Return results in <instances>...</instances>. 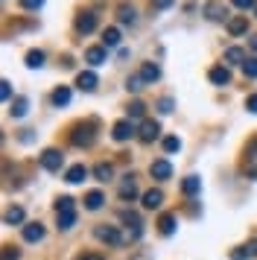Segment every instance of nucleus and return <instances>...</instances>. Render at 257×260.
<instances>
[{"instance_id": "f257e3e1", "label": "nucleus", "mask_w": 257, "mask_h": 260, "mask_svg": "<svg viewBox=\"0 0 257 260\" xmlns=\"http://www.w3.org/2000/svg\"><path fill=\"white\" fill-rule=\"evenodd\" d=\"M56 219H58V228L61 231H70L76 225V205H73L70 196H61L56 202Z\"/></svg>"}, {"instance_id": "f03ea898", "label": "nucleus", "mask_w": 257, "mask_h": 260, "mask_svg": "<svg viewBox=\"0 0 257 260\" xmlns=\"http://www.w3.org/2000/svg\"><path fill=\"white\" fill-rule=\"evenodd\" d=\"M97 123L93 120H85V123H76L73 126V132H70V143L73 146H91L93 138H97Z\"/></svg>"}, {"instance_id": "7ed1b4c3", "label": "nucleus", "mask_w": 257, "mask_h": 260, "mask_svg": "<svg viewBox=\"0 0 257 260\" xmlns=\"http://www.w3.org/2000/svg\"><path fill=\"white\" fill-rule=\"evenodd\" d=\"M97 240H103L108 246H123V243H126V237L120 234L114 225H100V228H97Z\"/></svg>"}, {"instance_id": "20e7f679", "label": "nucleus", "mask_w": 257, "mask_h": 260, "mask_svg": "<svg viewBox=\"0 0 257 260\" xmlns=\"http://www.w3.org/2000/svg\"><path fill=\"white\" fill-rule=\"evenodd\" d=\"M243 170H245L251 178H257V138H251V141H248V146H245Z\"/></svg>"}, {"instance_id": "39448f33", "label": "nucleus", "mask_w": 257, "mask_h": 260, "mask_svg": "<svg viewBox=\"0 0 257 260\" xmlns=\"http://www.w3.org/2000/svg\"><path fill=\"white\" fill-rule=\"evenodd\" d=\"M205 18L208 21H225L228 24V6L219 3V0H208L205 3Z\"/></svg>"}, {"instance_id": "423d86ee", "label": "nucleus", "mask_w": 257, "mask_h": 260, "mask_svg": "<svg viewBox=\"0 0 257 260\" xmlns=\"http://www.w3.org/2000/svg\"><path fill=\"white\" fill-rule=\"evenodd\" d=\"M61 164H65V158H61V152H58V149H47V152L41 155V167H44L47 173H58V170H61Z\"/></svg>"}, {"instance_id": "0eeeda50", "label": "nucleus", "mask_w": 257, "mask_h": 260, "mask_svg": "<svg viewBox=\"0 0 257 260\" xmlns=\"http://www.w3.org/2000/svg\"><path fill=\"white\" fill-rule=\"evenodd\" d=\"M111 135H114V141H120V143L128 141V138H135V123H132V120H117Z\"/></svg>"}, {"instance_id": "6e6552de", "label": "nucleus", "mask_w": 257, "mask_h": 260, "mask_svg": "<svg viewBox=\"0 0 257 260\" xmlns=\"http://www.w3.org/2000/svg\"><path fill=\"white\" fill-rule=\"evenodd\" d=\"M149 173H152V178H158V181H167V178L173 176V164H170L167 158H158V161H152Z\"/></svg>"}, {"instance_id": "1a4fd4ad", "label": "nucleus", "mask_w": 257, "mask_h": 260, "mask_svg": "<svg viewBox=\"0 0 257 260\" xmlns=\"http://www.w3.org/2000/svg\"><path fill=\"white\" fill-rule=\"evenodd\" d=\"M120 219L132 228L128 231V240H140V234H143V225H140V219H138V213H132V211H123L120 213Z\"/></svg>"}, {"instance_id": "9d476101", "label": "nucleus", "mask_w": 257, "mask_h": 260, "mask_svg": "<svg viewBox=\"0 0 257 260\" xmlns=\"http://www.w3.org/2000/svg\"><path fill=\"white\" fill-rule=\"evenodd\" d=\"M76 32H82V36H88V32H93L97 29V15L93 12H82L79 18H76Z\"/></svg>"}, {"instance_id": "9b49d317", "label": "nucleus", "mask_w": 257, "mask_h": 260, "mask_svg": "<svg viewBox=\"0 0 257 260\" xmlns=\"http://www.w3.org/2000/svg\"><path fill=\"white\" fill-rule=\"evenodd\" d=\"M158 123H155V120H143V123H140V132H138V138L143 143H152L155 141V138H158Z\"/></svg>"}, {"instance_id": "f8f14e48", "label": "nucleus", "mask_w": 257, "mask_h": 260, "mask_svg": "<svg viewBox=\"0 0 257 260\" xmlns=\"http://www.w3.org/2000/svg\"><path fill=\"white\" fill-rule=\"evenodd\" d=\"M85 61H88L91 68H100V64L108 61V53H105V47H88L85 50Z\"/></svg>"}, {"instance_id": "ddd939ff", "label": "nucleus", "mask_w": 257, "mask_h": 260, "mask_svg": "<svg viewBox=\"0 0 257 260\" xmlns=\"http://www.w3.org/2000/svg\"><path fill=\"white\" fill-rule=\"evenodd\" d=\"M23 240H26V243H41V240H44V225L26 222L23 225Z\"/></svg>"}, {"instance_id": "4468645a", "label": "nucleus", "mask_w": 257, "mask_h": 260, "mask_svg": "<svg viewBox=\"0 0 257 260\" xmlns=\"http://www.w3.org/2000/svg\"><path fill=\"white\" fill-rule=\"evenodd\" d=\"M97 85H100V79H97L93 71H82L79 76H76V88H79V91H93Z\"/></svg>"}, {"instance_id": "2eb2a0df", "label": "nucleus", "mask_w": 257, "mask_h": 260, "mask_svg": "<svg viewBox=\"0 0 257 260\" xmlns=\"http://www.w3.org/2000/svg\"><path fill=\"white\" fill-rule=\"evenodd\" d=\"M228 32L231 36H245L248 32V21H245V15H237V18H228Z\"/></svg>"}, {"instance_id": "dca6fc26", "label": "nucleus", "mask_w": 257, "mask_h": 260, "mask_svg": "<svg viewBox=\"0 0 257 260\" xmlns=\"http://www.w3.org/2000/svg\"><path fill=\"white\" fill-rule=\"evenodd\" d=\"M208 79L213 85H228V82H231V73H228V68L216 64V68H210V71H208Z\"/></svg>"}, {"instance_id": "f3484780", "label": "nucleus", "mask_w": 257, "mask_h": 260, "mask_svg": "<svg viewBox=\"0 0 257 260\" xmlns=\"http://www.w3.org/2000/svg\"><path fill=\"white\" fill-rule=\"evenodd\" d=\"M251 257H257V240H251L248 246L234 248L231 251V260H251Z\"/></svg>"}, {"instance_id": "a211bd4d", "label": "nucleus", "mask_w": 257, "mask_h": 260, "mask_svg": "<svg viewBox=\"0 0 257 260\" xmlns=\"http://www.w3.org/2000/svg\"><path fill=\"white\" fill-rule=\"evenodd\" d=\"M85 178H88V170H85L82 164H73L68 173H65V181H68V184H79V181H85Z\"/></svg>"}, {"instance_id": "6ab92c4d", "label": "nucleus", "mask_w": 257, "mask_h": 260, "mask_svg": "<svg viewBox=\"0 0 257 260\" xmlns=\"http://www.w3.org/2000/svg\"><path fill=\"white\" fill-rule=\"evenodd\" d=\"M161 202H164V193H161V190H146V193H143V208H146V211L161 208Z\"/></svg>"}, {"instance_id": "aec40b11", "label": "nucleus", "mask_w": 257, "mask_h": 260, "mask_svg": "<svg viewBox=\"0 0 257 260\" xmlns=\"http://www.w3.org/2000/svg\"><path fill=\"white\" fill-rule=\"evenodd\" d=\"M175 225H178L175 222V213H164L161 219H158V231H161L164 237H170L175 231Z\"/></svg>"}, {"instance_id": "412c9836", "label": "nucleus", "mask_w": 257, "mask_h": 260, "mask_svg": "<svg viewBox=\"0 0 257 260\" xmlns=\"http://www.w3.org/2000/svg\"><path fill=\"white\" fill-rule=\"evenodd\" d=\"M199 190H202V181H199V176H187L184 181H181V193H184V196H196Z\"/></svg>"}, {"instance_id": "4be33fe9", "label": "nucleus", "mask_w": 257, "mask_h": 260, "mask_svg": "<svg viewBox=\"0 0 257 260\" xmlns=\"http://www.w3.org/2000/svg\"><path fill=\"white\" fill-rule=\"evenodd\" d=\"M103 202H105L103 193H100V190H91V193L85 196V208H88V211H100V208H103Z\"/></svg>"}, {"instance_id": "5701e85b", "label": "nucleus", "mask_w": 257, "mask_h": 260, "mask_svg": "<svg viewBox=\"0 0 257 260\" xmlns=\"http://www.w3.org/2000/svg\"><path fill=\"white\" fill-rule=\"evenodd\" d=\"M117 18H120V24H135V21H138V12H135V6H126V3H123V6L117 9Z\"/></svg>"}, {"instance_id": "b1692460", "label": "nucleus", "mask_w": 257, "mask_h": 260, "mask_svg": "<svg viewBox=\"0 0 257 260\" xmlns=\"http://www.w3.org/2000/svg\"><path fill=\"white\" fill-rule=\"evenodd\" d=\"M140 76H143V82H155V79L161 76V68H158V64H152V61H146V64L140 68Z\"/></svg>"}, {"instance_id": "393cba45", "label": "nucleus", "mask_w": 257, "mask_h": 260, "mask_svg": "<svg viewBox=\"0 0 257 260\" xmlns=\"http://www.w3.org/2000/svg\"><path fill=\"white\" fill-rule=\"evenodd\" d=\"M12 117H26V111H29V100L26 96H18L15 103H12Z\"/></svg>"}, {"instance_id": "a878e982", "label": "nucleus", "mask_w": 257, "mask_h": 260, "mask_svg": "<svg viewBox=\"0 0 257 260\" xmlns=\"http://www.w3.org/2000/svg\"><path fill=\"white\" fill-rule=\"evenodd\" d=\"M138 196V184H135V178H126L123 184H120V199H135Z\"/></svg>"}, {"instance_id": "bb28decb", "label": "nucleus", "mask_w": 257, "mask_h": 260, "mask_svg": "<svg viewBox=\"0 0 257 260\" xmlns=\"http://www.w3.org/2000/svg\"><path fill=\"white\" fill-rule=\"evenodd\" d=\"M225 61H228V64H243L245 61V50L243 47H228L225 50Z\"/></svg>"}, {"instance_id": "cd10ccee", "label": "nucleus", "mask_w": 257, "mask_h": 260, "mask_svg": "<svg viewBox=\"0 0 257 260\" xmlns=\"http://www.w3.org/2000/svg\"><path fill=\"white\" fill-rule=\"evenodd\" d=\"M120 44V29H114V26H108L103 32V47H117Z\"/></svg>"}, {"instance_id": "c85d7f7f", "label": "nucleus", "mask_w": 257, "mask_h": 260, "mask_svg": "<svg viewBox=\"0 0 257 260\" xmlns=\"http://www.w3.org/2000/svg\"><path fill=\"white\" fill-rule=\"evenodd\" d=\"M93 176H97V181H108V178L114 176V167L111 164H97L93 167Z\"/></svg>"}, {"instance_id": "c756f323", "label": "nucleus", "mask_w": 257, "mask_h": 260, "mask_svg": "<svg viewBox=\"0 0 257 260\" xmlns=\"http://www.w3.org/2000/svg\"><path fill=\"white\" fill-rule=\"evenodd\" d=\"M50 100H53V106H68L70 103V88H56Z\"/></svg>"}, {"instance_id": "7c9ffc66", "label": "nucleus", "mask_w": 257, "mask_h": 260, "mask_svg": "<svg viewBox=\"0 0 257 260\" xmlns=\"http://www.w3.org/2000/svg\"><path fill=\"white\" fill-rule=\"evenodd\" d=\"M41 64H44V53H41V50H29V53H26V68H41Z\"/></svg>"}, {"instance_id": "2f4dec72", "label": "nucleus", "mask_w": 257, "mask_h": 260, "mask_svg": "<svg viewBox=\"0 0 257 260\" xmlns=\"http://www.w3.org/2000/svg\"><path fill=\"white\" fill-rule=\"evenodd\" d=\"M3 219H6V225H21L23 222V208H9Z\"/></svg>"}, {"instance_id": "473e14b6", "label": "nucleus", "mask_w": 257, "mask_h": 260, "mask_svg": "<svg viewBox=\"0 0 257 260\" xmlns=\"http://www.w3.org/2000/svg\"><path fill=\"white\" fill-rule=\"evenodd\" d=\"M143 85H146V82H143V76H140V73H135V76H128L126 88H128V91H132V94H138V91H140V88H143Z\"/></svg>"}, {"instance_id": "72a5a7b5", "label": "nucleus", "mask_w": 257, "mask_h": 260, "mask_svg": "<svg viewBox=\"0 0 257 260\" xmlns=\"http://www.w3.org/2000/svg\"><path fill=\"white\" fill-rule=\"evenodd\" d=\"M243 73L248 79H257V59H245L243 61Z\"/></svg>"}, {"instance_id": "f704fd0d", "label": "nucleus", "mask_w": 257, "mask_h": 260, "mask_svg": "<svg viewBox=\"0 0 257 260\" xmlns=\"http://www.w3.org/2000/svg\"><path fill=\"white\" fill-rule=\"evenodd\" d=\"M143 103H140V100H135V103H132V106H128V117L132 120H138V117H143Z\"/></svg>"}, {"instance_id": "c9c22d12", "label": "nucleus", "mask_w": 257, "mask_h": 260, "mask_svg": "<svg viewBox=\"0 0 257 260\" xmlns=\"http://www.w3.org/2000/svg\"><path fill=\"white\" fill-rule=\"evenodd\" d=\"M164 149H167V152H178V149H181V141H178V138H167V141H164Z\"/></svg>"}, {"instance_id": "e433bc0d", "label": "nucleus", "mask_w": 257, "mask_h": 260, "mask_svg": "<svg viewBox=\"0 0 257 260\" xmlns=\"http://www.w3.org/2000/svg\"><path fill=\"white\" fill-rule=\"evenodd\" d=\"M158 111H161V114H170V111H173V100H170V96H161V100H158Z\"/></svg>"}, {"instance_id": "4c0bfd02", "label": "nucleus", "mask_w": 257, "mask_h": 260, "mask_svg": "<svg viewBox=\"0 0 257 260\" xmlns=\"http://www.w3.org/2000/svg\"><path fill=\"white\" fill-rule=\"evenodd\" d=\"M9 96H12V88H9V82L3 79V82H0V100H3V103H9Z\"/></svg>"}, {"instance_id": "58836bf2", "label": "nucleus", "mask_w": 257, "mask_h": 260, "mask_svg": "<svg viewBox=\"0 0 257 260\" xmlns=\"http://www.w3.org/2000/svg\"><path fill=\"white\" fill-rule=\"evenodd\" d=\"M234 6L245 12V9H254V6H257V0H234Z\"/></svg>"}, {"instance_id": "ea45409f", "label": "nucleus", "mask_w": 257, "mask_h": 260, "mask_svg": "<svg viewBox=\"0 0 257 260\" xmlns=\"http://www.w3.org/2000/svg\"><path fill=\"white\" fill-rule=\"evenodd\" d=\"M21 6H23V9H41V6H44V0H21Z\"/></svg>"}, {"instance_id": "a19ab883", "label": "nucleus", "mask_w": 257, "mask_h": 260, "mask_svg": "<svg viewBox=\"0 0 257 260\" xmlns=\"http://www.w3.org/2000/svg\"><path fill=\"white\" fill-rule=\"evenodd\" d=\"M3 260H18V248L6 246V248H3Z\"/></svg>"}, {"instance_id": "79ce46f5", "label": "nucleus", "mask_w": 257, "mask_h": 260, "mask_svg": "<svg viewBox=\"0 0 257 260\" xmlns=\"http://www.w3.org/2000/svg\"><path fill=\"white\" fill-rule=\"evenodd\" d=\"M245 108H248L251 114H257V94H251L248 100H245Z\"/></svg>"}, {"instance_id": "37998d69", "label": "nucleus", "mask_w": 257, "mask_h": 260, "mask_svg": "<svg viewBox=\"0 0 257 260\" xmlns=\"http://www.w3.org/2000/svg\"><path fill=\"white\" fill-rule=\"evenodd\" d=\"M170 3H173V0H155V6H158V9H167Z\"/></svg>"}, {"instance_id": "c03bdc74", "label": "nucleus", "mask_w": 257, "mask_h": 260, "mask_svg": "<svg viewBox=\"0 0 257 260\" xmlns=\"http://www.w3.org/2000/svg\"><path fill=\"white\" fill-rule=\"evenodd\" d=\"M79 260H103V257H100V254H82Z\"/></svg>"}, {"instance_id": "a18cd8bd", "label": "nucleus", "mask_w": 257, "mask_h": 260, "mask_svg": "<svg viewBox=\"0 0 257 260\" xmlns=\"http://www.w3.org/2000/svg\"><path fill=\"white\" fill-rule=\"evenodd\" d=\"M251 50H257V36H254V38H251Z\"/></svg>"}]
</instances>
